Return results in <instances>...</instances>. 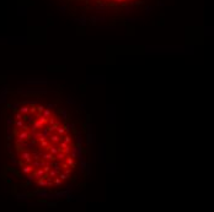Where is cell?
<instances>
[{
  "label": "cell",
  "mask_w": 214,
  "mask_h": 212,
  "mask_svg": "<svg viewBox=\"0 0 214 212\" xmlns=\"http://www.w3.org/2000/svg\"><path fill=\"white\" fill-rule=\"evenodd\" d=\"M20 109L16 146L20 167L39 188L63 186L78 167L73 125L63 110L49 104L30 103Z\"/></svg>",
  "instance_id": "1"
}]
</instances>
